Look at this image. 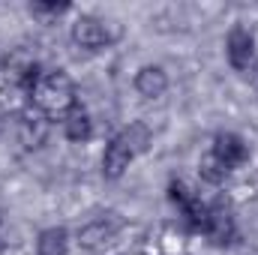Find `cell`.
Returning <instances> with one entry per match:
<instances>
[{
    "label": "cell",
    "mask_w": 258,
    "mask_h": 255,
    "mask_svg": "<svg viewBox=\"0 0 258 255\" xmlns=\"http://www.w3.org/2000/svg\"><path fill=\"white\" fill-rule=\"evenodd\" d=\"M30 105L39 108L42 114L48 117H60L63 120L72 108H78V90H75V81L66 75L63 69H51L42 75V81L36 84L33 96H30Z\"/></svg>",
    "instance_id": "obj_1"
},
{
    "label": "cell",
    "mask_w": 258,
    "mask_h": 255,
    "mask_svg": "<svg viewBox=\"0 0 258 255\" xmlns=\"http://www.w3.org/2000/svg\"><path fill=\"white\" fill-rule=\"evenodd\" d=\"M120 231H123V219H120L117 213H99V216L87 219V222L78 228L75 240H78V246L87 249V252H105V249L120 237Z\"/></svg>",
    "instance_id": "obj_2"
},
{
    "label": "cell",
    "mask_w": 258,
    "mask_h": 255,
    "mask_svg": "<svg viewBox=\"0 0 258 255\" xmlns=\"http://www.w3.org/2000/svg\"><path fill=\"white\" fill-rule=\"evenodd\" d=\"M117 24L99 18V15H78L75 24H72V42L84 51H99V48H108L114 39H117Z\"/></svg>",
    "instance_id": "obj_3"
},
{
    "label": "cell",
    "mask_w": 258,
    "mask_h": 255,
    "mask_svg": "<svg viewBox=\"0 0 258 255\" xmlns=\"http://www.w3.org/2000/svg\"><path fill=\"white\" fill-rule=\"evenodd\" d=\"M201 234H204L213 246H228V243H234V237H237V219H234V210H231L228 201H222V198L207 201V216H204Z\"/></svg>",
    "instance_id": "obj_4"
},
{
    "label": "cell",
    "mask_w": 258,
    "mask_h": 255,
    "mask_svg": "<svg viewBox=\"0 0 258 255\" xmlns=\"http://www.w3.org/2000/svg\"><path fill=\"white\" fill-rule=\"evenodd\" d=\"M168 201L177 207V213L183 216V222H186L192 231L201 234V225H204V216H207V201H204L186 180H171V183H168Z\"/></svg>",
    "instance_id": "obj_5"
},
{
    "label": "cell",
    "mask_w": 258,
    "mask_h": 255,
    "mask_svg": "<svg viewBox=\"0 0 258 255\" xmlns=\"http://www.w3.org/2000/svg\"><path fill=\"white\" fill-rule=\"evenodd\" d=\"M225 57L228 66L237 69V72H249V66L255 63V36L249 27L243 24H234L225 36Z\"/></svg>",
    "instance_id": "obj_6"
},
{
    "label": "cell",
    "mask_w": 258,
    "mask_h": 255,
    "mask_svg": "<svg viewBox=\"0 0 258 255\" xmlns=\"http://www.w3.org/2000/svg\"><path fill=\"white\" fill-rule=\"evenodd\" d=\"M15 129H18V141H21L27 150H39V147L48 141V135H51V117L42 114L39 108L27 105V108L18 114Z\"/></svg>",
    "instance_id": "obj_7"
},
{
    "label": "cell",
    "mask_w": 258,
    "mask_h": 255,
    "mask_svg": "<svg viewBox=\"0 0 258 255\" xmlns=\"http://www.w3.org/2000/svg\"><path fill=\"white\" fill-rule=\"evenodd\" d=\"M138 156V150L129 144V138L120 132L114 135L108 144H105V153H102V177L105 180H120L126 174V168L132 165V159Z\"/></svg>",
    "instance_id": "obj_8"
},
{
    "label": "cell",
    "mask_w": 258,
    "mask_h": 255,
    "mask_svg": "<svg viewBox=\"0 0 258 255\" xmlns=\"http://www.w3.org/2000/svg\"><path fill=\"white\" fill-rule=\"evenodd\" d=\"M210 153L225 165V171H228V174H231V171H237V168H243V165L249 162V144H246L237 132H219V135L213 138Z\"/></svg>",
    "instance_id": "obj_9"
},
{
    "label": "cell",
    "mask_w": 258,
    "mask_h": 255,
    "mask_svg": "<svg viewBox=\"0 0 258 255\" xmlns=\"http://www.w3.org/2000/svg\"><path fill=\"white\" fill-rule=\"evenodd\" d=\"M135 90H138V96H144V99H159V96H165V90H168V75H165V69L162 66H141L138 72H135Z\"/></svg>",
    "instance_id": "obj_10"
},
{
    "label": "cell",
    "mask_w": 258,
    "mask_h": 255,
    "mask_svg": "<svg viewBox=\"0 0 258 255\" xmlns=\"http://www.w3.org/2000/svg\"><path fill=\"white\" fill-rule=\"evenodd\" d=\"M60 123H63V135L69 141H75V144H84V141L93 138V120H90V114H87L81 105L72 108Z\"/></svg>",
    "instance_id": "obj_11"
},
{
    "label": "cell",
    "mask_w": 258,
    "mask_h": 255,
    "mask_svg": "<svg viewBox=\"0 0 258 255\" xmlns=\"http://www.w3.org/2000/svg\"><path fill=\"white\" fill-rule=\"evenodd\" d=\"M36 255H69V231L60 228V225H51V228L39 231Z\"/></svg>",
    "instance_id": "obj_12"
},
{
    "label": "cell",
    "mask_w": 258,
    "mask_h": 255,
    "mask_svg": "<svg viewBox=\"0 0 258 255\" xmlns=\"http://www.w3.org/2000/svg\"><path fill=\"white\" fill-rule=\"evenodd\" d=\"M198 177L204 180V183H210V186H219V183H225V177H228V171H225V165L207 150L201 159H198Z\"/></svg>",
    "instance_id": "obj_13"
},
{
    "label": "cell",
    "mask_w": 258,
    "mask_h": 255,
    "mask_svg": "<svg viewBox=\"0 0 258 255\" xmlns=\"http://www.w3.org/2000/svg\"><path fill=\"white\" fill-rule=\"evenodd\" d=\"M63 12H69V3H54V0H36V3H30V15L39 18V21H45V24H51Z\"/></svg>",
    "instance_id": "obj_14"
},
{
    "label": "cell",
    "mask_w": 258,
    "mask_h": 255,
    "mask_svg": "<svg viewBox=\"0 0 258 255\" xmlns=\"http://www.w3.org/2000/svg\"><path fill=\"white\" fill-rule=\"evenodd\" d=\"M249 81H252V87L258 90V60L252 66H249Z\"/></svg>",
    "instance_id": "obj_15"
},
{
    "label": "cell",
    "mask_w": 258,
    "mask_h": 255,
    "mask_svg": "<svg viewBox=\"0 0 258 255\" xmlns=\"http://www.w3.org/2000/svg\"><path fill=\"white\" fill-rule=\"evenodd\" d=\"M3 129H6V111L0 108V132H3Z\"/></svg>",
    "instance_id": "obj_16"
},
{
    "label": "cell",
    "mask_w": 258,
    "mask_h": 255,
    "mask_svg": "<svg viewBox=\"0 0 258 255\" xmlns=\"http://www.w3.org/2000/svg\"><path fill=\"white\" fill-rule=\"evenodd\" d=\"M0 72H3V63H0Z\"/></svg>",
    "instance_id": "obj_17"
}]
</instances>
